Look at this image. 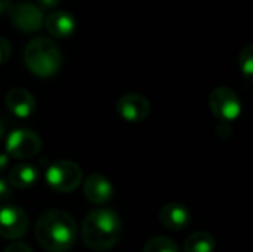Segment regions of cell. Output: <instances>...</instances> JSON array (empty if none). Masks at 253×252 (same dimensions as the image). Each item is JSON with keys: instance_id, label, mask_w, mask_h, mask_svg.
<instances>
[{"instance_id": "obj_1", "label": "cell", "mask_w": 253, "mask_h": 252, "mask_svg": "<svg viewBox=\"0 0 253 252\" xmlns=\"http://www.w3.org/2000/svg\"><path fill=\"white\" fill-rule=\"evenodd\" d=\"M34 235L43 250L49 252H67L76 244L77 226L68 212L61 209H49L37 218Z\"/></svg>"}, {"instance_id": "obj_2", "label": "cell", "mask_w": 253, "mask_h": 252, "mask_svg": "<svg viewBox=\"0 0 253 252\" xmlns=\"http://www.w3.org/2000/svg\"><path fill=\"white\" fill-rule=\"evenodd\" d=\"M122 220L113 209H95L89 212L82 224V238L92 251H108L120 239Z\"/></svg>"}, {"instance_id": "obj_3", "label": "cell", "mask_w": 253, "mask_h": 252, "mask_svg": "<svg viewBox=\"0 0 253 252\" xmlns=\"http://www.w3.org/2000/svg\"><path fill=\"white\" fill-rule=\"evenodd\" d=\"M24 62L34 76L46 79L59 71L62 55L53 40L47 37H36L30 40L24 49Z\"/></svg>"}, {"instance_id": "obj_4", "label": "cell", "mask_w": 253, "mask_h": 252, "mask_svg": "<svg viewBox=\"0 0 253 252\" xmlns=\"http://www.w3.org/2000/svg\"><path fill=\"white\" fill-rule=\"evenodd\" d=\"M46 183L56 193L74 192L83 180L82 168L71 160H58L46 171Z\"/></svg>"}, {"instance_id": "obj_5", "label": "cell", "mask_w": 253, "mask_h": 252, "mask_svg": "<svg viewBox=\"0 0 253 252\" xmlns=\"http://www.w3.org/2000/svg\"><path fill=\"white\" fill-rule=\"evenodd\" d=\"M208 104L212 114L224 123L233 122L242 114V101L239 95L227 86L215 88L209 94Z\"/></svg>"}, {"instance_id": "obj_6", "label": "cell", "mask_w": 253, "mask_h": 252, "mask_svg": "<svg viewBox=\"0 0 253 252\" xmlns=\"http://www.w3.org/2000/svg\"><path fill=\"white\" fill-rule=\"evenodd\" d=\"M42 149L40 137L30 129H15L7 135L6 154L13 159H31Z\"/></svg>"}, {"instance_id": "obj_7", "label": "cell", "mask_w": 253, "mask_h": 252, "mask_svg": "<svg viewBox=\"0 0 253 252\" xmlns=\"http://www.w3.org/2000/svg\"><path fill=\"white\" fill-rule=\"evenodd\" d=\"M28 217L24 209L15 205L0 208V236L4 239H19L27 233Z\"/></svg>"}, {"instance_id": "obj_8", "label": "cell", "mask_w": 253, "mask_h": 252, "mask_svg": "<svg viewBox=\"0 0 253 252\" xmlns=\"http://www.w3.org/2000/svg\"><path fill=\"white\" fill-rule=\"evenodd\" d=\"M10 22L22 33H34L44 24L43 10L30 1H21L10 12Z\"/></svg>"}, {"instance_id": "obj_9", "label": "cell", "mask_w": 253, "mask_h": 252, "mask_svg": "<svg viewBox=\"0 0 253 252\" xmlns=\"http://www.w3.org/2000/svg\"><path fill=\"white\" fill-rule=\"evenodd\" d=\"M151 111L150 101L141 94H126L117 101V113L130 123L144 122Z\"/></svg>"}, {"instance_id": "obj_10", "label": "cell", "mask_w": 253, "mask_h": 252, "mask_svg": "<svg viewBox=\"0 0 253 252\" xmlns=\"http://www.w3.org/2000/svg\"><path fill=\"white\" fill-rule=\"evenodd\" d=\"M113 193H114L113 184L107 177L101 174H92L83 183V195L90 203L104 205L110 202Z\"/></svg>"}, {"instance_id": "obj_11", "label": "cell", "mask_w": 253, "mask_h": 252, "mask_svg": "<svg viewBox=\"0 0 253 252\" xmlns=\"http://www.w3.org/2000/svg\"><path fill=\"white\" fill-rule=\"evenodd\" d=\"M6 107L12 114H15L19 119H27L36 111V100L24 88H12L7 91L4 98Z\"/></svg>"}, {"instance_id": "obj_12", "label": "cell", "mask_w": 253, "mask_h": 252, "mask_svg": "<svg viewBox=\"0 0 253 252\" xmlns=\"http://www.w3.org/2000/svg\"><path fill=\"white\" fill-rule=\"evenodd\" d=\"M159 220L163 224V227H166L168 230L179 232L190 224L191 212L185 205L179 202H170L160 209Z\"/></svg>"}, {"instance_id": "obj_13", "label": "cell", "mask_w": 253, "mask_h": 252, "mask_svg": "<svg viewBox=\"0 0 253 252\" xmlns=\"http://www.w3.org/2000/svg\"><path fill=\"white\" fill-rule=\"evenodd\" d=\"M44 27L50 36L65 39L76 31V18L67 10H53L44 18Z\"/></svg>"}, {"instance_id": "obj_14", "label": "cell", "mask_w": 253, "mask_h": 252, "mask_svg": "<svg viewBox=\"0 0 253 252\" xmlns=\"http://www.w3.org/2000/svg\"><path fill=\"white\" fill-rule=\"evenodd\" d=\"M37 178H39V172L36 166L30 163H19L9 171L7 181L15 189H27L33 186L37 181Z\"/></svg>"}, {"instance_id": "obj_15", "label": "cell", "mask_w": 253, "mask_h": 252, "mask_svg": "<svg viewBox=\"0 0 253 252\" xmlns=\"http://www.w3.org/2000/svg\"><path fill=\"white\" fill-rule=\"evenodd\" d=\"M215 248L216 241L208 232H196L184 242V252H213Z\"/></svg>"}, {"instance_id": "obj_16", "label": "cell", "mask_w": 253, "mask_h": 252, "mask_svg": "<svg viewBox=\"0 0 253 252\" xmlns=\"http://www.w3.org/2000/svg\"><path fill=\"white\" fill-rule=\"evenodd\" d=\"M142 252H179V247L166 236H156L145 244Z\"/></svg>"}, {"instance_id": "obj_17", "label": "cell", "mask_w": 253, "mask_h": 252, "mask_svg": "<svg viewBox=\"0 0 253 252\" xmlns=\"http://www.w3.org/2000/svg\"><path fill=\"white\" fill-rule=\"evenodd\" d=\"M239 67H240L242 74L249 82H253V43L242 49L239 55Z\"/></svg>"}, {"instance_id": "obj_18", "label": "cell", "mask_w": 253, "mask_h": 252, "mask_svg": "<svg viewBox=\"0 0 253 252\" xmlns=\"http://www.w3.org/2000/svg\"><path fill=\"white\" fill-rule=\"evenodd\" d=\"M12 55V46L10 43L4 39V37H0V65L4 64Z\"/></svg>"}, {"instance_id": "obj_19", "label": "cell", "mask_w": 253, "mask_h": 252, "mask_svg": "<svg viewBox=\"0 0 253 252\" xmlns=\"http://www.w3.org/2000/svg\"><path fill=\"white\" fill-rule=\"evenodd\" d=\"M10 198H12V186L9 184V181L0 178V205L6 203Z\"/></svg>"}, {"instance_id": "obj_20", "label": "cell", "mask_w": 253, "mask_h": 252, "mask_svg": "<svg viewBox=\"0 0 253 252\" xmlns=\"http://www.w3.org/2000/svg\"><path fill=\"white\" fill-rule=\"evenodd\" d=\"M3 252H33V250L24 242H12Z\"/></svg>"}, {"instance_id": "obj_21", "label": "cell", "mask_w": 253, "mask_h": 252, "mask_svg": "<svg viewBox=\"0 0 253 252\" xmlns=\"http://www.w3.org/2000/svg\"><path fill=\"white\" fill-rule=\"evenodd\" d=\"M61 3V0H37V6L42 10H53L55 7H58Z\"/></svg>"}, {"instance_id": "obj_22", "label": "cell", "mask_w": 253, "mask_h": 252, "mask_svg": "<svg viewBox=\"0 0 253 252\" xmlns=\"http://www.w3.org/2000/svg\"><path fill=\"white\" fill-rule=\"evenodd\" d=\"M13 9V3L10 0H0V15H7Z\"/></svg>"}, {"instance_id": "obj_23", "label": "cell", "mask_w": 253, "mask_h": 252, "mask_svg": "<svg viewBox=\"0 0 253 252\" xmlns=\"http://www.w3.org/2000/svg\"><path fill=\"white\" fill-rule=\"evenodd\" d=\"M9 165V156L6 153H0V172H3Z\"/></svg>"}, {"instance_id": "obj_24", "label": "cell", "mask_w": 253, "mask_h": 252, "mask_svg": "<svg viewBox=\"0 0 253 252\" xmlns=\"http://www.w3.org/2000/svg\"><path fill=\"white\" fill-rule=\"evenodd\" d=\"M3 134H4V128H3V125H1V122H0V141H1V138H3Z\"/></svg>"}]
</instances>
